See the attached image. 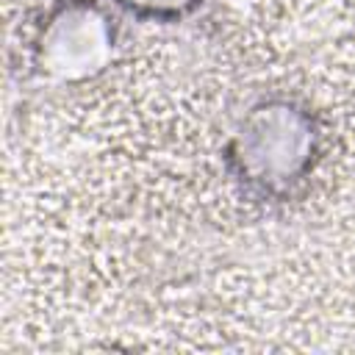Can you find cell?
<instances>
[{
  "label": "cell",
  "instance_id": "obj_3",
  "mask_svg": "<svg viewBox=\"0 0 355 355\" xmlns=\"http://www.w3.org/2000/svg\"><path fill=\"white\" fill-rule=\"evenodd\" d=\"M111 6L139 22L175 25L189 19L202 6V0H111Z\"/></svg>",
  "mask_w": 355,
  "mask_h": 355
},
{
  "label": "cell",
  "instance_id": "obj_1",
  "mask_svg": "<svg viewBox=\"0 0 355 355\" xmlns=\"http://www.w3.org/2000/svg\"><path fill=\"white\" fill-rule=\"evenodd\" d=\"M324 158L319 111L294 94L252 103L222 144V166L241 194L263 205L297 200Z\"/></svg>",
  "mask_w": 355,
  "mask_h": 355
},
{
  "label": "cell",
  "instance_id": "obj_2",
  "mask_svg": "<svg viewBox=\"0 0 355 355\" xmlns=\"http://www.w3.org/2000/svg\"><path fill=\"white\" fill-rule=\"evenodd\" d=\"M119 25L105 0H50L31 25L28 64L55 86H80L105 75L116 58Z\"/></svg>",
  "mask_w": 355,
  "mask_h": 355
}]
</instances>
